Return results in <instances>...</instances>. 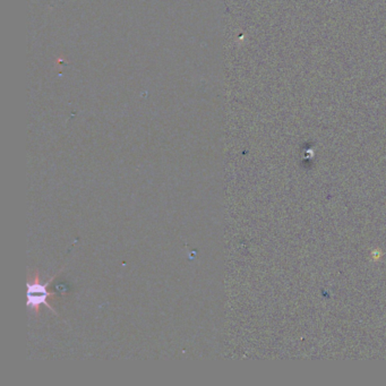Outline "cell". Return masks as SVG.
<instances>
[{
	"mask_svg": "<svg viewBox=\"0 0 386 386\" xmlns=\"http://www.w3.org/2000/svg\"><path fill=\"white\" fill-rule=\"evenodd\" d=\"M56 278H51L47 283H42L40 281V276L38 271H35L33 280L28 283V306L37 315L40 313L41 306H47L49 309L52 310L56 315H58L57 310L51 306L49 301L54 299L56 294L49 289L51 281Z\"/></svg>",
	"mask_w": 386,
	"mask_h": 386,
	"instance_id": "6da1fadb",
	"label": "cell"
}]
</instances>
